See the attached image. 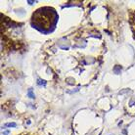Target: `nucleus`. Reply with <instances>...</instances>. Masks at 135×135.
I'll return each instance as SVG.
<instances>
[{
	"label": "nucleus",
	"instance_id": "1",
	"mask_svg": "<svg viewBox=\"0 0 135 135\" xmlns=\"http://www.w3.org/2000/svg\"><path fill=\"white\" fill-rule=\"evenodd\" d=\"M5 126H8V127H15V126H16V123H15V122H12V123H6Z\"/></svg>",
	"mask_w": 135,
	"mask_h": 135
},
{
	"label": "nucleus",
	"instance_id": "2",
	"mask_svg": "<svg viewBox=\"0 0 135 135\" xmlns=\"http://www.w3.org/2000/svg\"><path fill=\"white\" fill-rule=\"evenodd\" d=\"M28 96H30L31 98H33V97H34V95L32 94V90H31V89H30V90H28Z\"/></svg>",
	"mask_w": 135,
	"mask_h": 135
},
{
	"label": "nucleus",
	"instance_id": "3",
	"mask_svg": "<svg viewBox=\"0 0 135 135\" xmlns=\"http://www.w3.org/2000/svg\"><path fill=\"white\" fill-rule=\"evenodd\" d=\"M8 133H9V131H5L4 133H2V135H7Z\"/></svg>",
	"mask_w": 135,
	"mask_h": 135
}]
</instances>
